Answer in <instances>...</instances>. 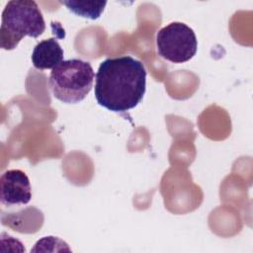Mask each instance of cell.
<instances>
[{
  "mask_svg": "<svg viewBox=\"0 0 253 253\" xmlns=\"http://www.w3.org/2000/svg\"><path fill=\"white\" fill-rule=\"evenodd\" d=\"M146 75L143 63L129 55L105 59L95 75L97 103L115 113L133 109L144 96Z\"/></svg>",
  "mask_w": 253,
  "mask_h": 253,
  "instance_id": "obj_1",
  "label": "cell"
},
{
  "mask_svg": "<svg viewBox=\"0 0 253 253\" xmlns=\"http://www.w3.org/2000/svg\"><path fill=\"white\" fill-rule=\"evenodd\" d=\"M44 30V19L37 2L11 0L2 12L0 46L6 50H12L25 37L36 39Z\"/></svg>",
  "mask_w": 253,
  "mask_h": 253,
  "instance_id": "obj_2",
  "label": "cell"
},
{
  "mask_svg": "<svg viewBox=\"0 0 253 253\" xmlns=\"http://www.w3.org/2000/svg\"><path fill=\"white\" fill-rule=\"evenodd\" d=\"M95 73L88 61L78 58L63 60L51 69L48 87L54 98L76 104L86 98L93 87Z\"/></svg>",
  "mask_w": 253,
  "mask_h": 253,
  "instance_id": "obj_3",
  "label": "cell"
},
{
  "mask_svg": "<svg viewBox=\"0 0 253 253\" xmlns=\"http://www.w3.org/2000/svg\"><path fill=\"white\" fill-rule=\"evenodd\" d=\"M158 54L171 62L183 63L197 52L198 41L195 32L186 24L172 22L156 34Z\"/></svg>",
  "mask_w": 253,
  "mask_h": 253,
  "instance_id": "obj_4",
  "label": "cell"
},
{
  "mask_svg": "<svg viewBox=\"0 0 253 253\" xmlns=\"http://www.w3.org/2000/svg\"><path fill=\"white\" fill-rule=\"evenodd\" d=\"M32 198L28 176L20 169L5 171L0 178V202L6 207L27 205Z\"/></svg>",
  "mask_w": 253,
  "mask_h": 253,
  "instance_id": "obj_5",
  "label": "cell"
},
{
  "mask_svg": "<svg viewBox=\"0 0 253 253\" xmlns=\"http://www.w3.org/2000/svg\"><path fill=\"white\" fill-rule=\"evenodd\" d=\"M63 61V49L56 39L40 42L32 52V62L37 69H53Z\"/></svg>",
  "mask_w": 253,
  "mask_h": 253,
  "instance_id": "obj_6",
  "label": "cell"
},
{
  "mask_svg": "<svg viewBox=\"0 0 253 253\" xmlns=\"http://www.w3.org/2000/svg\"><path fill=\"white\" fill-rule=\"evenodd\" d=\"M61 4L77 16L91 20L98 19L107 5L106 1H60Z\"/></svg>",
  "mask_w": 253,
  "mask_h": 253,
  "instance_id": "obj_7",
  "label": "cell"
}]
</instances>
